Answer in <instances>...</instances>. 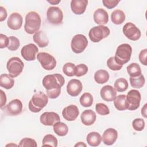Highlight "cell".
I'll return each mask as SVG.
<instances>
[{
	"label": "cell",
	"mask_w": 147,
	"mask_h": 147,
	"mask_svg": "<svg viewBox=\"0 0 147 147\" xmlns=\"http://www.w3.org/2000/svg\"><path fill=\"white\" fill-rule=\"evenodd\" d=\"M79 114L78 107L74 105H70L65 107L63 111V118L68 121H72L76 119Z\"/></svg>",
	"instance_id": "17"
},
{
	"label": "cell",
	"mask_w": 147,
	"mask_h": 147,
	"mask_svg": "<svg viewBox=\"0 0 147 147\" xmlns=\"http://www.w3.org/2000/svg\"><path fill=\"white\" fill-rule=\"evenodd\" d=\"M9 44V37L6 35L1 34L0 35V48L3 49L4 48L7 47Z\"/></svg>",
	"instance_id": "43"
},
{
	"label": "cell",
	"mask_w": 147,
	"mask_h": 147,
	"mask_svg": "<svg viewBox=\"0 0 147 147\" xmlns=\"http://www.w3.org/2000/svg\"><path fill=\"white\" fill-rule=\"evenodd\" d=\"M40 122L45 126H53L56 123L60 121L58 114L55 112H45L40 117Z\"/></svg>",
	"instance_id": "14"
},
{
	"label": "cell",
	"mask_w": 147,
	"mask_h": 147,
	"mask_svg": "<svg viewBox=\"0 0 147 147\" xmlns=\"http://www.w3.org/2000/svg\"><path fill=\"white\" fill-rule=\"evenodd\" d=\"M133 129L136 131H141L144 129L145 121L142 118H136L132 122Z\"/></svg>",
	"instance_id": "41"
},
{
	"label": "cell",
	"mask_w": 147,
	"mask_h": 147,
	"mask_svg": "<svg viewBox=\"0 0 147 147\" xmlns=\"http://www.w3.org/2000/svg\"><path fill=\"white\" fill-rule=\"evenodd\" d=\"M88 1L87 0H72L71 9L74 14L81 15L84 13Z\"/></svg>",
	"instance_id": "20"
},
{
	"label": "cell",
	"mask_w": 147,
	"mask_h": 147,
	"mask_svg": "<svg viewBox=\"0 0 147 147\" xmlns=\"http://www.w3.org/2000/svg\"><path fill=\"white\" fill-rule=\"evenodd\" d=\"M110 31L107 26L99 25L92 28L88 33L90 39L93 42H98L110 34Z\"/></svg>",
	"instance_id": "5"
},
{
	"label": "cell",
	"mask_w": 147,
	"mask_h": 147,
	"mask_svg": "<svg viewBox=\"0 0 147 147\" xmlns=\"http://www.w3.org/2000/svg\"><path fill=\"white\" fill-rule=\"evenodd\" d=\"M127 72L130 77H137L142 74L141 69L139 64L133 63L127 67Z\"/></svg>",
	"instance_id": "30"
},
{
	"label": "cell",
	"mask_w": 147,
	"mask_h": 147,
	"mask_svg": "<svg viewBox=\"0 0 147 147\" xmlns=\"http://www.w3.org/2000/svg\"><path fill=\"white\" fill-rule=\"evenodd\" d=\"M14 84V79L9 74H1L0 76L1 87L9 90L11 88Z\"/></svg>",
	"instance_id": "25"
},
{
	"label": "cell",
	"mask_w": 147,
	"mask_h": 147,
	"mask_svg": "<svg viewBox=\"0 0 147 147\" xmlns=\"http://www.w3.org/2000/svg\"><path fill=\"white\" fill-rule=\"evenodd\" d=\"M53 126L54 132L59 136H65L68 132V127L67 125L60 121L56 123Z\"/></svg>",
	"instance_id": "29"
},
{
	"label": "cell",
	"mask_w": 147,
	"mask_h": 147,
	"mask_svg": "<svg viewBox=\"0 0 147 147\" xmlns=\"http://www.w3.org/2000/svg\"><path fill=\"white\" fill-rule=\"evenodd\" d=\"M93 18L95 23L99 25L106 24L109 21L108 13L102 8H99L95 11Z\"/></svg>",
	"instance_id": "21"
},
{
	"label": "cell",
	"mask_w": 147,
	"mask_h": 147,
	"mask_svg": "<svg viewBox=\"0 0 147 147\" xmlns=\"http://www.w3.org/2000/svg\"><path fill=\"white\" fill-rule=\"evenodd\" d=\"M24 64L23 61L18 57H13L7 62L6 68L9 75L12 78L17 77L22 72Z\"/></svg>",
	"instance_id": "6"
},
{
	"label": "cell",
	"mask_w": 147,
	"mask_h": 147,
	"mask_svg": "<svg viewBox=\"0 0 147 147\" xmlns=\"http://www.w3.org/2000/svg\"><path fill=\"white\" fill-rule=\"evenodd\" d=\"M95 81L98 84H104L109 79V74L105 69L98 70L94 74Z\"/></svg>",
	"instance_id": "28"
},
{
	"label": "cell",
	"mask_w": 147,
	"mask_h": 147,
	"mask_svg": "<svg viewBox=\"0 0 147 147\" xmlns=\"http://www.w3.org/2000/svg\"><path fill=\"white\" fill-rule=\"evenodd\" d=\"M19 146H33L37 147V144L36 141L30 138H24L22 139L18 145Z\"/></svg>",
	"instance_id": "40"
},
{
	"label": "cell",
	"mask_w": 147,
	"mask_h": 147,
	"mask_svg": "<svg viewBox=\"0 0 147 147\" xmlns=\"http://www.w3.org/2000/svg\"><path fill=\"white\" fill-rule=\"evenodd\" d=\"M101 98L105 101L111 102L113 101L117 96V91L115 88L110 85H106L103 86L100 91Z\"/></svg>",
	"instance_id": "19"
},
{
	"label": "cell",
	"mask_w": 147,
	"mask_h": 147,
	"mask_svg": "<svg viewBox=\"0 0 147 147\" xmlns=\"http://www.w3.org/2000/svg\"><path fill=\"white\" fill-rule=\"evenodd\" d=\"M75 65L72 63H65L63 67V72L68 76L71 77L75 75Z\"/></svg>",
	"instance_id": "36"
},
{
	"label": "cell",
	"mask_w": 147,
	"mask_h": 147,
	"mask_svg": "<svg viewBox=\"0 0 147 147\" xmlns=\"http://www.w3.org/2000/svg\"><path fill=\"white\" fill-rule=\"evenodd\" d=\"M38 52L37 47L34 44L24 45L21 51L22 57L26 61H33L36 59V56Z\"/></svg>",
	"instance_id": "12"
},
{
	"label": "cell",
	"mask_w": 147,
	"mask_h": 147,
	"mask_svg": "<svg viewBox=\"0 0 147 147\" xmlns=\"http://www.w3.org/2000/svg\"><path fill=\"white\" fill-rule=\"evenodd\" d=\"M146 104H145L144 107L141 109V114L145 118H146Z\"/></svg>",
	"instance_id": "47"
},
{
	"label": "cell",
	"mask_w": 147,
	"mask_h": 147,
	"mask_svg": "<svg viewBox=\"0 0 147 147\" xmlns=\"http://www.w3.org/2000/svg\"><path fill=\"white\" fill-rule=\"evenodd\" d=\"M129 80L131 87L135 88H140L142 87L145 82V78L142 74H141L137 77H130Z\"/></svg>",
	"instance_id": "31"
},
{
	"label": "cell",
	"mask_w": 147,
	"mask_h": 147,
	"mask_svg": "<svg viewBox=\"0 0 147 147\" xmlns=\"http://www.w3.org/2000/svg\"><path fill=\"white\" fill-rule=\"evenodd\" d=\"M111 21L115 25L121 24L125 20V14L121 10H115L111 14Z\"/></svg>",
	"instance_id": "26"
},
{
	"label": "cell",
	"mask_w": 147,
	"mask_h": 147,
	"mask_svg": "<svg viewBox=\"0 0 147 147\" xmlns=\"http://www.w3.org/2000/svg\"><path fill=\"white\" fill-rule=\"evenodd\" d=\"M1 91V108L2 109L3 107H4L6 103V94L2 90H0Z\"/></svg>",
	"instance_id": "46"
},
{
	"label": "cell",
	"mask_w": 147,
	"mask_h": 147,
	"mask_svg": "<svg viewBox=\"0 0 147 147\" xmlns=\"http://www.w3.org/2000/svg\"><path fill=\"white\" fill-rule=\"evenodd\" d=\"M48 22L53 25H60L63 20V13L61 10L56 6L49 7L47 11Z\"/></svg>",
	"instance_id": "10"
},
{
	"label": "cell",
	"mask_w": 147,
	"mask_h": 147,
	"mask_svg": "<svg viewBox=\"0 0 147 147\" xmlns=\"http://www.w3.org/2000/svg\"><path fill=\"white\" fill-rule=\"evenodd\" d=\"M83 86L82 82L76 79H71L69 81L67 86V91L72 96L79 95L82 91Z\"/></svg>",
	"instance_id": "15"
},
{
	"label": "cell",
	"mask_w": 147,
	"mask_h": 147,
	"mask_svg": "<svg viewBox=\"0 0 147 147\" xmlns=\"http://www.w3.org/2000/svg\"><path fill=\"white\" fill-rule=\"evenodd\" d=\"M126 98L127 102V109L133 111L136 110L139 107L141 96L140 92L138 90H130L127 94Z\"/></svg>",
	"instance_id": "9"
},
{
	"label": "cell",
	"mask_w": 147,
	"mask_h": 147,
	"mask_svg": "<svg viewBox=\"0 0 147 147\" xmlns=\"http://www.w3.org/2000/svg\"><path fill=\"white\" fill-rule=\"evenodd\" d=\"M88 72V67L84 64H80L75 66V75L77 77H80L86 75Z\"/></svg>",
	"instance_id": "37"
},
{
	"label": "cell",
	"mask_w": 147,
	"mask_h": 147,
	"mask_svg": "<svg viewBox=\"0 0 147 147\" xmlns=\"http://www.w3.org/2000/svg\"><path fill=\"white\" fill-rule=\"evenodd\" d=\"M42 85L47 90L48 97L57 98L61 93V88L65 83L64 77L59 74L46 75L42 79Z\"/></svg>",
	"instance_id": "1"
},
{
	"label": "cell",
	"mask_w": 147,
	"mask_h": 147,
	"mask_svg": "<svg viewBox=\"0 0 147 147\" xmlns=\"http://www.w3.org/2000/svg\"><path fill=\"white\" fill-rule=\"evenodd\" d=\"M7 16V14L6 9L2 6H0V21L2 22L5 20Z\"/></svg>",
	"instance_id": "45"
},
{
	"label": "cell",
	"mask_w": 147,
	"mask_h": 147,
	"mask_svg": "<svg viewBox=\"0 0 147 147\" xmlns=\"http://www.w3.org/2000/svg\"><path fill=\"white\" fill-rule=\"evenodd\" d=\"M128 82L126 79L121 78L117 79L114 84V88L118 92H123L128 88Z\"/></svg>",
	"instance_id": "32"
},
{
	"label": "cell",
	"mask_w": 147,
	"mask_h": 147,
	"mask_svg": "<svg viewBox=\"0 0 147 147\" xmlns=\"http://www.w3.org/2000/svg\"><path fill=\"white\" fill-rule=\"evenodd\" d=\"M41 24V20L40 15L36 11H30L25 17L24 29L28 34L35 33L39 30Z\"/></svg>",
	"instance_id": "2"
},
{
	"label": "cell",
	"mask_w": 147,
	"mask_h": 147,
	"mask_svg": "<svg viewBox=\"0 0 147 147\" xmlns=\"http://www.w3.org/2000/svg\"><path fill=\"white\" fill-rule=\"evenodd\" d=\"M20 45V40L15 36H10L9 37V44L7 46L8 49L11 51H16L18 49Z\"/></svg>",
	"instance_id": "35"
},
{
	"label": "cell",
	"mask_w": 147,
	"mask_h": 147,
	"mask_svg": "<svg viewBox=\"0 0 147 147\" xmlns=\"http://www.w3.org/2000/svg\"><path fill=\"white\" fill-rule=\"evenodd\" d=\"M5 110L7 114L15 116L20 114L22 110V103L20 99H15L11 100L5 107Z\"/></svg>",
	"instance_id": "13"
},
{
	"label": "cell",
	"mask_w": 147,
	"mask_h": 147,
	"mask_svg": "<svg viewBox=\"0 0 147 147\" xmlns=\"http://www.w3.org/2000/svg\"><path fill=\"white\" fill-rule=\"evenodd\" d=\"M118 138V132L113 128L106 129L103 133L102 140L106 145H111L114 144Z\"/></svg>",
	"instance_id": "18"
},
{
	"label": "cell",
	"mask_w": 147,
	"mask_h": 147,
	"mask_svg": "<svg viewBox=\"0 0 147 147\" xmlns=\"http://www.w3.org/2000/svg\"><path fill=\"white\" fill-rule=\"evenodd\" d=\"M107 65L111 70H113V71H119L122 68V66H123L118 64L115 61L114 57H111L107 60Z\"/></svg>",
	"instance_id": "38"
},
{
	"label": "cell",
	"mask_w": 147,
	"mask_h": 147,
	"mask_svg": "<svg viewBox=\"0 0 147 147\" xmlns=\"http://www.w3.org/2000/svg\"><path fill=\"white\" fill-rule=\"evenodd\" d=\"M95 110L98 114L101 115H106L110 113L109 107L102 103H98L95 105Z\"/></svg>",
	"instance_id": "39"
},
{
	"label": "cell",
	"mask_w": 147,
	"mask_h": 147,
	"mask_svg": "<svg viewBox=\"0 0 147 147\" xmlns=\"http://www.w3.org/2000/svg\"><path fill=\"white\" fill-rule=\"evenodd\" d=\"M48 102L47 95L42 91L36 92L29 102V109L33 113H38L47 105Z\"/></svg>",
	"instance_id": "3"
},
{
	"label": "cell",
	"mask_w": 147,
	"mask_h": 147,
	"mask_svg": "<svg viewBox=\"0 0 147 147\" xmlns=\"http://www.w3.org/2000/svg\"><path fill=\"white\" fill-rule=\"evenodd\" d=\"M88 45V40L86 37L82 34H76L73 37L71 42L72 51L75 53L83 52Z\"/></svg>",
	"instance_id": "7"
},
{
	"label": "cell",
	"mask_w": 147,
	"mask_h": 147,
	"mask_svg": "<svg viewBox=\"0 0 147 147\" xmlns=\"http://www.w3.org/2000/svg\"><path fill=\"white\" fill-rule=\"evenodd\" d=\"M88 144L91 146H98L102 141V137L98 132L92 131L88 134L86 138Z\"/></svg>",
	"instance_id": "24"
},
{
	"label": "cell",
	"mask_w": 147,
	"mask_h": 147,
	"mask_svg": "<svg viewBox=\"0 0 147 147\" xmlns=\"http://www.w3.org/2000/svg\"><path fill=\"white\" fill-rule=\"evenodd\" d=\"M114 105L115 107L119 111H123L127 109L126 98L125 95H119L116 96L114 99Z\"/></svg>",
	"instance_id": "27"
},
{
	"label": "cell",
	"mask_w": 147,
	"mask_h": 147,
	"mask_svg": "<svg viewBox=\"0 0 147 147\" xmlns=\"http://www.w3.org/2000/svg\"><path fill=\"white\" fill-rule=\"evenodd\" d=\"M48 2L52 5H56V4H58L59 3H60V1H48Z\"/></svg>",
	"instance_id": "48"
},
{
	"label": "cell",
	"mask_w": 147,
	"mask_h": 147,
	"mask_svg": "<svg viewBox=\"0 0 147 147\" xmlns=\"http://www.w3.org/2000/svg\"><path fill=\"white\" fill-rule=\"evenodd\" d=\"M22 17L18 13H13L9 17L7 21L8 27L12 30L20 29L22 25Z\"/></svg>",
	"instance_id": "16"
},
{
	"label": "cell",
	"mask_w": 147,
	"mask_h": 147,
	"mask_svg": "<svg viewBox=\"0 0 147 147\" xmlns=\"http://www.w3.org/2000/svg\"><path fill=\"white\" fill-rule=\"evenodd\" d=\"M146 56H147V49H144L142 51L139 53L138 58L140 60V61L144 65H146Z\"/></svg>",
	"instance_id": "44"
},
{
	"label": "cell",
	"mask_w": 147,
	"mask_h": 147,
	"mask_svg": "<svg viewBox=\"0 0 147 147\" xmlns=\"http://www.w3.org/2000/svg\"><path fill=\"white\" fill-rule=\"evenodd\" d=\"M86 146V145L85 144H84V143H83L82 142H79V143H78V144H76L75 145V146Z\"/></svg>",
	"instance_id": "49"
},
{
	"label": "cell",
	"mask_w": 147,
	"mask_h": 147,
	"mask_svg": "<svg viewBox=\"0 0 147 147\" xmlns=\"http://www.w3.org/2000/svg\"><path fill=\"white\" fill-rule=\"evenodd\" d=\"M120 2L119 0H103L102 3L105 7L107 9H113L115 7L118 3Z\"/></svg>",
	"instance_id": "42"
},
{
	"label": "cell",
	"mask_w": 147,
	"mask_h": 147,
	"mask_svg": "<svg viewBox=\"0 0 147 147\" xmlns=\"http://www.w3.org/2000/svg\"><path fill=\"white\" fill-rule=\"evenodd\" d=\"M57 140L52 134H47L44 136L42 141V146H51L56 147L57 146Z\"/></svg>",
	"instance_id": "34"
},
{
	"label": "cell",
	"mask_w": 147,
	"mask_h": 147,
	"mask_svg": "<svg viewBox=\"0 0 147 147\" xmlns=\"http://www.w3.org/2000/svg\"><path fill=\"white\" fill-rule=\"evenodd\" d=\"M33 40L40 48L45 47L49 44V39L46 33L43 31H38L35 33L33 36Z\"/></svg>",
	"instance_id": "23"
},
{
	"label": "cell",
	"mask_w": 147,
	"mask_h": 147,
	"mask_svg": "<svg viewBox=\"0 0 147 147\" xmlns=\"http://www.w3.org/2000/svg\"><path fill=\"white\" fill-rule=\"evenodd\" d=\"M37 59L40 63L42 67L45 70H52L56 65L55 58L48 53L40 52L37 54Z\"/></svg>",
	"instance_id": "8"
},
{
	"label": "cell",
	"mask_w": 147,
	"mask_h": 147,
	"mask_svg": "<svg viewBox=\"0 0 147 147\" xmlns=\"http://www.w3.org/2000/svg\"><path fill=\"white\" fill-rule=\"evenodd\" d=\"M79 101L83 107H90L93 103V97L90 93L85 92L80 96Z\"/></svg>",
	"instance_id": "33"
},
{
	"label": "cell",
	"mask_w": 147,
	"mask_h": 147,
	"mask_svg": "<svg viewBox=\"0 0 147 147\" xmlns=\"http://www.w3.org/2000/svg\"><path fill=\"white\" fill-rule=\"evenodd\" d=\"M131 53V47L128 44H122L117 47L114 59L118 64L123 65L130 60Z\"/></svg>",
	"instance_id": "4"
},
{
	"label": "cell",
	"mask_w": 147,
	"mask_h": 147,
	"mask_svg": "<svg viewBox=\"0 0 147 147\" xmlns=\"http://www.w3.org/2000/svg\"><path fill=\"white\" fill-rule=\"evenodd\" d=\"M96 114L92 110H86L82 112L80 115L81 121L86 126L92 125L96 120Z\"/></svg>",
	"instance_id": "22"
},
{
	"label": "cell",
	"mask_w": 147,
	"mask_h": 147,
	"mask_svg": "<svg viewBox=\"0 0 147 147\" xmlns=\"http://www.w3.org/2000/svg\"><path fill=\"white\" fill-rule=\"evenodd\" d=\"M124 35L132 41L138 40L141 35L140 30L133 23L127 22L122 29Z\"/></svg>",
	"instance_id": "11"
}]
</instances>
